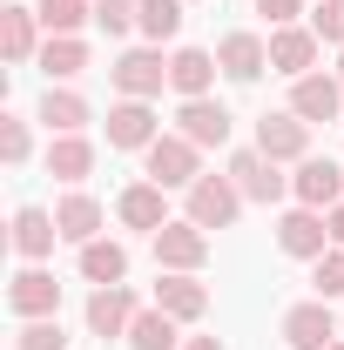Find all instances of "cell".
<instances>
[{"mask_svg": "<svg viewBox=\"0 0 344 350\" xmlns=\"http://www.w3.org/2000/svg\"><path fill=\"white\" fill-rule=\"evenodd\" d=\"M175 122H182L175 135H189L196 148H223V142H230V108L210 101V94H203V101H182V115H175Z\"/></svg>", "mask_w": 344, "mask_h": 350, "instance_id": "cell-11", "label": "cell"}, {"mask_svg": "<svg viewBox=\"0 0 344 350\" xmlns=\"http://www.w3.org/2000/svg\"><path fill=\"white\" fill-rule=\"evenodd\" d=\"M338 81H344V68H338Z\"/></svg>", "mask_w": 344, "mask_h": 350, "instance_id": "cell-38", "label": "cell"}, {"mask_svg": "<svg viewBox=\"0 0 344 350\" xmlns=\"http://www.w3.org/2000/svg\"><path fill=\"white\" fill-rule=\"evenodd\" d=\"M135 14H142V0H95V21H101L108 34H129Z\"/></svg>", "mask_w": 344, "mask_h": 350, "instance_id": "cell-31", "label": "cell"}, {"mask_svg": "<svg viewBox=\"0 0 344 350\" xmlns=\"http://www.w3.org/2000/svg\"><path fill=\"white\" fill-rule=\"evenodd\" d=\"M210 256V229L203 222H162L156 229V262L162 269H203Z\"/></svg>", "mask_w": 344, "mask_h": 350, "instance_id": "cell-4", "label": "cell"}, {"mask_svg": "<svg viewBox=\"0 0 344 350\" xmlns=\"http://www.w3.org/2000/svg\"><path fill=\"white\" fill-rule=\"evenodd\" d=\"M284 344L291 350H331L338 344V323H331V304L317 297V304H297L284 317Z\"/></svg>", "mask_w": 344, "mask_h": 350, "instance_id": "cell-7", "label": "cell"}, {"mask_svg": "<svg viewBox=\"0 0 344 350\" xmlns=\"http://www.w3.org/2000/svg\"><path fill=\"white\" fill-rule=\"evenodd\" d=\"M310 34H317V41H338V47H344V0H324V7L310 14Z\"/></svg>", "mask_w": 344, "mask_h": 350, "instance_id": "cell-32", "label": "cell"}, {"mask_svg": "<svg viewBox=\"0 0 344 350\" xmlns=\"http://www.w3.org/2000/svg\"><path fill=\"white\" fill-rule=\"evenodd\" d=\"M216 68H223L230 81H257L263 68H270V47H263L257 34H223V47H216Z\"/></svg>", "mask_w": 344, "mask_h": 350, "instance_id": "cell-15", "label": "cell"}, {"mask_svg": "<svg viewBox=\"0 0 344 350\" xmlns=\"http://www.w3.org/2000/svg\"><path fill=\"white\" fill-rule=\"evenodd\" d=\"M54 222H61L68 243H95V229H101V202H95V196H68V202L54 209Z\"/></svg>", "mask_w": 344, "mask_h": 350, "instance_id": "cell-23", "label": "cell"}, {"mask_svg": "<svg viewBox=\"0 0 344 350\" xmlns=\"http://www.w3.org/2000/svg\"><path fill=\"white\" fill-rule=\"evenodd\" d=\"M41 68L54 75V81H75L88 68V47L75 41V34H47V47H41Z\"/></svg>", "mask_w": 344, "mask_h": 350, "instance_id": "cell-26", "label": "cell"}, {"mask_svg": "<svg viewBox=\"0 0 344 350\" xmlns=\"http://www.w3.org/2000/svg\"><path fill=\"white\" fill-rule=\"evenodd\" d=\"M338 290H344V250H324V256H317V297L331 304Z\"/></svg>", "mask_w": 344, "mask_h": 350, "instance_id": "cell-33", "label": "cell"}, {"mask_svg": "<svg viewBox=\"0 0 344 350\" xmlns=\"http://www.w3.org/2000/svg\"><path fill=\"white\" fill-rule=\"evenodd\" d=\"M156 310H169L175 323H196V317L210 310V290H203L189 269H169V276L156 283Z\"/></svg>", "mask_w": 344, "mask_h": 350, "instance_id": "cell-12", "label": "cell"}, {"mask_svg": "<svg viewBox=\"0 0 344 350\" xmlns=\"http://www.w3.org/2000/svg\"><path fill=\"white\" fill-rule=\"evenodd\" d=\"M243 209V189L230 182V175H203V182H189V222H203V229H230Z\"/></svg>", "mask_w": 344, "mask_h": 350, "instance_id": "cell-3", "label": "cell"}, {"mask_svg": "<svg viewBox=\"0 0 344 350\" xmlns=\"http://www.w3.org/2000/svg\"><path fill=\"white\" fill-rule=\"evenodd\" d=\"M108 75L122 88V101H149V94H162V81H169V61H162V47H129Z\"/></svg>", "mask_w": 344, "mask_h": 350, "instance_id": "cell-2", "label": "cell"}, {"mask_svg": "<svg viewBox=\"0 0 344 350\" xmlns=\"http://www.w3.org/2000/svg\"><path fill=\"white\" fill-rule=\"evenodd\" d=\"M95 169V148H88L82 135H54V148H47V175H61V182H82Z\"/></svg>", "mask_w": 344, "mask_h": 350, "instance_id": "cell-22", "label": "cell"}, {"mask_svg": "<svg viewBox=\"0 0 344 350\" xmlns=\"http://www.w3.org/2000/svg\"><path fill=\"white\" fill-rule=\"evenodd\" d=\"M7 304L21 310V317H54V310H61V283H54L47 269H21L14 290H7Z\"/></svg>", "mask_w": 344, "mask_h": 350, "instance_id": "cell-16", "label": "cell"}, {"mask_svg": "<svg viewBox=\"0 0 344 350\" xmlns=\"http://www.w3.org/2000/svg\"><path fill=\"white\" fill-rule=\"evenodd\" d=\"M291 189H297L304 209H338V196H344V169L331 162V155H304L297 175H291Z\"/></svg>", "mask_w": 344, "mask_h": 350, "instance_id": "cell-5", "label": "cell"}, {"mask_svg": "<svg viewBox=\"0 0 344 350\" xmlns=\"http://www.w3.org/2000/svg\"><path fill=\"white\" fill-rule=\"evenodd\" d=\"M331 243H338V250H344V202H338V209H331Z\"/></svg>", "mask_w": 344, "mask_h": 350, "instance_id": "cell-36", "label": "cell"}, {"mask_svg": "<svg viewBox=\"0 0 344 350\" xmlns=\"http://www.w3.org/2000/svg\"><path fill=\"white\" fill-rule=\"evenodd\" d=\"M216 81V54H203V47H182V54H169V88L182 94V101H203Z\"/></svg>", "mask_w": 344, "mask_h": 350, "instance_id": "cell-17", "label": "cell"}, {"mask_svg": "<svg viewBox=\"0 0 344 350\" xmlns=\"http://www.w3.org/2000/svg\"><path fill=\"white\" fill-rule=\"evenodd\" d=\"M149 182H162V189H189V182H203L196 142H189V135H156V142H149Z\"/></svg>", "mask_w": 344, "mask_h": 350, "instance_id": "cell-1", "label": "cell"}, {"mask_svg": "<svg viewBox=\"0 0 344 350\" xmlns=\"http://www.w3.org/2000/svg\"><path fill=\"white\" fill-rule=\"evenodd\" d=\"M331 350H344V344H331Z\"/></svg>", "mask_w": 344, "mask_h": 350, "instance_id": "cell-39", "label": "cell"}, {"mask_svg": "<svg viewBox=\"0 0 344 350\" xmlns=\"http://www.w3.org/2000/svg\"><path fill=\"white\" fill-rule=\"evenodd\" d=\"M0 155L7 162H27V122L21 115H0Z\"/></svg>", "mask_w": 344, "mask_h": 350, "instance_id": "cell-34", "label": "cell"}, {"mask_svg": "<svg viewBox=\"0 0 344 350\" xmlns=\"http://www.w3.org/2000/svg\"><path fill=\"white\" fill-rule=\"evenodd\" d=\"M129 344L135 350H175V344H182V337H175V317H169V310H135Z\"/></svg>", "mask_w": 344, "mask_h": 350, "instance_id": "cell-24", "label": "cell"}, {"mask_svg": "<svg viewBox=\"0 0 344 350\" xmlns=\"http://www.w3.org/2000/svg\"><path fill=\"white\" fill-rule=\"evenodd\" d=\"M108 142H115V148H149V142H156V115H149V101H122V108H108Z\"/></svg>", "mask_w": 344, "mask_h": 350, "instance_id": "cell-19", "label": "cell"}, {"mask_svg": "<svg viewBox=\"0 0 344 350\" xmlns=\"http://www.w3.org/2000/svg\"><path fill=\"white\" fill-rule=\"evenodd\" d=\"M257 148L270 162H304V155H310V122H304V115H263L257 122Z\"/></svg>", "mask_w": 344, "mask_h": 350, "instance_id": "cell-6", "label": "cell"}, {"mask_svg": "<svg viewBox=\"0 0 344 350\" xmlns=\"http://www.w3.org/2000/svg\"><path fill=\"white\" fill-rule=\"evenodd\" d=\"M115 209H122L129 229H149V236L169 222V209H162V182H135V189H122V202H115Z\"/></svg>", "mask_w": 344, "mask_h": 350, "instance_id": "cell-18", "label": "cell"}, {"mask_svg": "<svg viewBox=\"0 0 344 350\" xmlns=\"http://www.w3.org/2000/svg\"><path fill=\"white\" fill-rule=\"evenodd\" d=\"M182 350H223V344H216V337H189Z\"/></svg>", "mask_w": 344, "mask_h": 350, "instance_id": "cell-37", "label": "cell"}, {"mask_svg": "<svg viewBox=\"0 0 344 350\" xmlns=\"http://www.w3.org/2000/svg\"><path fill=\"white\" fill-rule=\"evenodd\" d=\"M14 350H68V337H61L54 317H27V330L14 337Z\"/></svg>", "mask_w": 344, "mask_h": 350, "instance_id": "cell-30", "label": "cell"}, {"mask_svg": "<svg viewBox=\"0 0 344 350\" xmlns=\"http://www.w3.org/2000/svg\"><path fill=\"white\" fill-rule=\"evenodd\" d=\"M82 276L88 283H122V276H129V250H122V243H101V236L82 243Z\"/></svg>", "mask_w": 344, "mask_h": 350, "instance_id": "cell-21", "label": "cell"}, {"mask_svg": "<svg viewBox=\"0 0 344 350\" xmlns=\"http://www.w3.org/2000/svg\"><path fill=\"white\" fill-rule=\"evenodd\" d=\"M338 108H344V81H331V75H304L291 88V115H304V122H338Z\"/></svg>", "mask_w": 344, "mask_h": 350, "instance_id": "cell-13", "label": "cell"}, {"mask_svg": "<svg viewBox=\"0 0 344 350\" xmlns=\"http://www.w3.org/2000/svg\"><path fill=\"white\" fill-rule=\"evenodd\" d=\"M41 122H47L54 135H82V122H88V101H82V94H68V88H47Z\"/></svg>", "mask_w": 344, "mask_h": 350, "instance_id": "cell-25", "label": "cell"}, {"mask_svg": "<svg viewBox=\"0 0 344 350\" xmlns=\"http://www.w3.org/2000/svg\"><path fill=\"white\" fill-rule=\"evenodd\" d=\"M324 236H331V216L324 209H291V216L277 222L284 256H324Z\"/></svg>", "mask_w": 344, "mask_h": 350, "instance_id": "cell-10", "label": "cell"}, {"mask_svg": "<svg viewBox=\"0 0 344 350\" xmlns=\"http://www.w3.org/2000/svg\"><path fill=\"white\" fill-rule=\"evenodd\" d=\"M297 7H304V0H257V14L270 21V27H291V21H297Z\"/></svg>", "mask_w": 344, "mask_h": 350, "instance_id": "cell-35", "label": "cell"}, {"mask_svg": "<svg viewBox=\"0 0 344 350\" xmlns=\"http://www.w3.org/2000/svg\"><path fill=\"white\" fill-rule=\"evenodd\" d=\"M34 14H41V27H47V34H75L88 14H95V0H41Z\"/></svg>", "mask_w": 344, "mask_h": 350, "instance_id": "cell-29", "label": "cell"}, {"mask_svg": "<svg viewBox=\"0 0 344 350\" xmlns=\"http://www.w3.org/2000/svg\"><path fill=\"white\" fill-rule=\"evenodd\" d=\"M135 27H142L149 41L162 47V41L175 34V27H182V0H142V14H135Z\"/></svg>", "mask_w": 344, "mask_h": 350, "instance_id": "cell-28", "label": "cell"}, {"mask_svg": "<svg viewBox=\"0 0 344 350\" xmlns=\"http://www.w3.org/2000/svg\"><path fill=\"white\" fill-rule=\"evenodd\" d=\"M54 236H61V222L47 216V209H21V216H14V250L27 262H41L47 250H54Z\"/></svg>", "mask_w": 344, "mask_h": 350, "instance_id": "cell-20", "label": "cell"}, {"mask_svg": "<svg viewBox=\"0 0 344 350\" xmlns=\"http://www.w3.org/2000/svg\"><path fill=\"white\" fill-rule=\"evenodd\" d=\"M230 182H236L250 202H277V196H284V175H277V162H270L263 148H243V155H230Z\"/></svg>", "mask_w": 344, "mask_h": 350, "instance_id": "cell-9", "label": "cell"}, {"mask_svg": "<svg viewBox=\"0 0 344 350\" xmlns=\"http://www.w3.org/2000/svg\"><path fill=\"white\" fill-rule=\"evenodd\" d=\"M310 61H317V34H310V27H277V34H270V68H277V75L304 81Z\"/></svg>", "mask_w": 344, "mask_h": 350, "instance_id": "cell-14", "label": "cell"}, {"mask_svg": "<svg viewBox=\"0 0 344 350\" xmlns=\"http://www.w3.org/2000/svg\"><path fill=\"white\" fill-rule=\"evenodd\" d=\"M34 21H41L34 7H7V14H0V47H7V61H27V54H34Z\"/></svg>", "mask_w": 344, "mask_h": 350, "instance_id": "cell-27", "label": "cell"}, {"mask_svg": "<svg viewBox=\"0 0 344 350\" xmlns=\"http://www.w3.org/2000/svg\"><path fill=\"white\" fill-rule=\"evenodd\" d=\"M129 323H135V290L101 283V290L88 297V330H95V337H129Z\"/></svg>", "mask_w": 344, "mask_h": 350, "instance_id": "cell-8", "label": "cell"}]
</instances>
